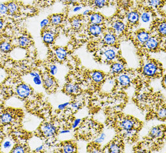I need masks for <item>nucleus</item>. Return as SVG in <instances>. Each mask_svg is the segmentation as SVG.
<instances>
[{
    "instance_id": "1",
    "label": "nucleus",
    "mask_w": 166,
    "mask_h": 153,
    "mask_svg": "<svg viewBox=\"0 0 166 153\" xmlns=\"http://www.w3.org/2000/svg\"><path fill=\"white\" fill-rule=\"evenodd\" d=\"M32 92L30 87L25 84H21L18 86L16 89V93L18 96L21 98H26L29 97Z\"/></svg>"
},
{
    "instance_id": "2",
    "label": "nucleus",
    "mask_w": 166,
    "mask_h": 153,
    "mask_svg": "<svg viewBox=\"0 0 166 153\" xmlns=\"http://www.w3.org/2000/svg\"><path fill=\"white\" fill-rule=\"evenodd\" d=\"M41 130L44 135L47 137H52L55 134L56 132V128L55 127L52 123H46L42 128Z\"/></svg>"
},
{
    "instance_id": "3",
    "label": "nucleus",
    "mask_w": 166,
    "mask_h": 153,
    "mask_svg": "<svg viewBox=\"0 0 166 153\" xmlns=\"http://www.w3.org/2000/svg\"><path fill=\"white\" fill-rule=\"evenodd\" d=\"M157 66L155 63H148L147 64L143 69L144 73L147 76H154L157 71Z\"/></svg>"
},
{
    "instance_id": "4",
    "label": "nucleus",
    "mask_w": 166,
    "mask_h": 153,
    "mask_svg": "<svg viewBox=\"0 0 166 153\" xmlns=\"http://www.w3.org/2000/svg\"><path fill=\"white\" fill-rule=\"evenodd\" d=\"M55 38V35L52 31H45L42 34V40L46 44L53 43Z\"/></svg>"
},
{
    "instance_id": "5",
    "label": "nucleus",
    "mask_w": 166,
    "mask_h": 153,
    "mask_svg": "<svg viewBox=\"0 0 166 153\" xmlns=\"http://www.w3.org/2000/svg\"><path fill=\"white\" fill-rule=\"evenodd\" d=\"M90 19L93 24H100L103 21V17L99 13H93L90 16Z\"/></svg>"
},
{
    "instance_id": "6",
    "label": "nucleus",
    "mask_w": 166,
    "mask_h": 153,
    "mask_svg": "<svg viewBox=\"0 0 166 153\" xmlns=\"http://www.w3.org/2000/svg\"><path fill=\"white\" fill-rule=\"evenodd\" d=\"M13 120V116L9 112H4L0 116V122L2 124L10 123Z\"/></svg>"
},
{
    "instance_id": "7",
    "label": "nucleus",
    "mask_w": 166,
    "mask_h": 153,
    "mask_svg": "<svg viewBox=\"0 0 166 153\" xmlns=\"http://www.w3.org/2000/svg\"><path fill=\"white\" fill-rule=\"evenodd\" d=\"M102 27L98 24H92L89 27L90 33L95 37L99 36L102 33Z\"/></svg>"
},
{
    "instance_id": "8",
    "label": "nucleus",
    "mask_w": 166,
    "mask_h": 153,
    "mask_svg": "<svg viewBox=\"0 0 166 153\" xmlns=\"http://www.w3.org/2000/svg\"><path fill=\"white\" fill-rule=\"evenodd\" d=\"M7 9H8V13L10 15L15 14L19 9L18 4L15 1H10L7 4Z\"/></svg>"
},
{
    "instance_id": "9",
    "label": "nucleus",
    "mask_w": 166,
    "mask_h": 153,
    "mask_svg": "<svg viewBox=\"0 0 166 153\" xmlns=\"http://www.w3.org/2000/svg\"><path fill=\"white\" fill-rule=\"evenodd\" d=\"M145 43L147 48L151 50L155 49L158 46V42L155 38H149Z\"/></svg>"
},
{
    "instance_id": "10",
    "label": "nucleus",
    "mask_w": 166,
    "mask_h": 153,
    "mask_svg": "<svg viewBox=\"0 0 166 153\" xmlns=\"http://www.w3.org/2000/svg\"><path fill=\"white\" fill-rule=\"evenodd\" d=\"M55 54L58 59L62 61L66 58L67 55V52L64 48L59 47L56 50Z\"/></svg>"
},
{
    "instance_id": "11",
    "label": "nucleus",
    "mask_w": 166,
    "mask_h": 153,
    "mask_svg": "<svg viewBox=\"0 0 166 153\" xmlns=\"http://www.w3.org/2000/svg\"><path fill=\"white\" fill-rule=\"evenodd\" d=\"M44 80V84L46 89H52L55 84V81L52 78H51L49 76H46L43 78Z\"/></svg>"
},
{
    "instance_id": "12",
    "label": "nucleus",
    "mask_w": 166,
    "mask_h": 153,
    "mask_svg": "<svg viewBox=\"0 0 166 153\" xmlns=\"http://www.w3.org/2000/svg\"><path fill=\"white\" fill-rule=\"evenodd\" d=\"M65 90L66 93L68 94H74V93H77V92L79 90V87L76 85L69 84L65 86Z\"/></svg>"
},
{
    "instance_id": "13",
    "label": "nucleus",
    "mask_w": 166,
    "mask_h": 153,
    "mask_svg": "<svg viewBox=\"0 0 166 153\" xmlns=\"http://www.w3.org/2000/svg\"><path fill=\"white\" fill-rule=\"evenodd\" d=\"M30 43H31L30 40L25 36L21 37L18 39V45L21 47H26L30 44Z\"/></svg>"
},
{
    "instance_id": "14",
    "label": "nucleus",
    "mask_w": 166,
    "mask_h": 153,
    "mask_svg": "<svg viewBox=\"0 0 166 153\" xmlns=\"http://www.w3.org/2000/svg\"><path fill=\"white\" fill-rule=\"evenodd\" d=\"M120 126L124 130H130L134 127V122L130 119H126L121 123Z\"/></svg>"
},
{
    "instance_id": "15",
    "label": "nucleus",
    "mask_w": 166,
    "mask_h": 153,
    "mask_svg": "<svg viewBox=\"0 0 166 153\" xmlns=\"http://www.w3.org/2000/svg\"><path fill=\"white\" fill-rule=\"evenodd\" d=\"M140 18V15L138 12L133 11L128 13L127 15V19L129 20V22L135 23H137Z\"/></svg>"
},
{
    "instance_id": "16",
    "label": "nucleus",
    "mask_w": 166,
    "mask_h": 153,
    "mask_svg": "<svg viewBox=\"0 0 166 153\" xmlns=\"http://www.w3.org/2000/svg\"><path fill=\"white\" fill-rule=\"evenodd\" d=\"M12 49V45L10 43L7 41H2L0 43V50L4 53H8Z\"/></svg>"
},
{
    "instance_id": "17",
    "label": "nucleus",
    "mask_w": 166,
    "mask_h": 153,
    "mask_svg": "<svg viewBox=\"0 0 166 153\" xmlns=\"http://www.w3.org/2000/svg\"><path fill=\"white\" fill-rule=\"evenodd\" d=\"M149 38V35L148 33L144 31L140 32L137 35L138 40L141 43H145Z\"/></svg>"
},
{
    "instance_id": "18",
    "label": "nucleus",
    "mask_w": 166,
    "mask_h": 153,
    "mask_svg": "<svg viewBox=\"0 0 166 153\" xmlns=\"http://www.w3.org/2000/svg\"><path fill=\"white\" fill-rule=\"evenodd\" d=\"M62 21V16L60 15H58V14L52 15L50 18V21L51 24L55 26H57L60 24Z\"/></svg>"
},
{
    "instance_id": "19",
    "label": "nucleus",
    "mask_w": 166,
    "mask_h": 153,
    "mask_svg": "<svg viewBox=\"0 0 166 153\" xmlns=\"http://www.w3.org/2000/svg\"><path fill=\"white\" fill-rule=\"evenodd\" d=\"M113 28L118 33H121L125 28L124 24L121 21H116L113 24Z\"/></svg>"
},
{
    "instance_id": "20",
    "label": "nucleus",
    "mask_w": 166,
    "mask_h": 153,
    "mask_svg": "<svg viewBox=\"0 0 166 153\" xmlns=\"http://www.w3.org/2000/svg\"><path fill=\"white\" fill-rule=\"evenodd\" d=\"M162 134H163V131L158 127H155V128H152V130L151 131V133H150L151 136L152 137H154V138L160 137L162 136Z\"/></svg>"
},
{
    "instance_id": "21",
    "label": "nucleus",
    "mask_w": 166,
    "mask_h": 153,
    "mask_svg": "<svg viewBox=\"0 0 166 153\" xmlns=\"http://www.w3.org/2000/svg\"><path fill=\"white\" fill-rule=\"evenodd\" d=\"M119 82L123 86H126L130 83V78L126 75H121L118 78Z\"/></svg>"
},
{
    "instance_id": "22",
    "label": "nucleus",
    "mask_w": 166,
    "mask_h": 153,
    "mask_svg": "<svg viewBox=\"0 0 166 153\" xmlns=\"http://www.w3.org/2000/svg\"><path fill=\"white\" fill-rule=\"evenodd\" d=\"M104 41L107 44L109 45L113 44L116 41V38L113 34L108 33L105 36Z\"/></svg>"
},
{
    "instance_id": "23",
    "label": "nucleus",
    "mask_w": 166,
    "mask_h": 153,
    "mask_svg": "<svg viewBox=\"0 0 166 153\" xmlns=\"http://www.w3.org/2000/svg\"><path fill=\"white\" fill-rule=\"evenodd\" d=\"M93 79L96 82H100L103 81L104 76L102 73L100 71H95L92 75Z\"/></svg>"
},
{
    "instance_id": "24",
    "label": "nucleus",
    "mask_w": 166,
    "mask_h": 153,
    "mask_svg": "<svg viewBox=\"0 0 166 153\" xmlns=\"http://www.w3.org/2000/svg\"><path fill=\"white\" fill-rule=\"evenodd\" d=\"M124 68V66L120 63H115L112 66V71L114 73H118L121 72Z\"/></svg>"
},
{
    "instance_id": "25",
    "label": "nucleus",
    "mask_w": 166,
    "mask_h": 153,
    "mask_svg": "<svg viewBox=\"0 0 166 153\" xmlns=\"http://www.w3.org/2000/svg\"><path fill=\"white\" fill-rule=\"evenodd\" d=\"M13 147V142L12 141L9 139H7L4 141L2 144V150L4 151L11 150Z\"/></svg>"
},
{
    "instance_id": "26",
    "label": "nucleus",
    "mask_w": 166,
    "mask_h": 153,
    "mask_svg": "<svg viewBox=\"0 0 166 153\" xmlns=\"http://www.w3.org/2000/svg\"><path fill=\"white\" fill-rule=\"evenodd\" d=\"M104 54L108 60H112L116 57V52L113 49H108L105 51Z\"/></svg>"
},
{
    "instance_id": "27",
    "label": "nucleus",
    "mask_w": 166,
    "mask_h": 153,
    "mask_svg": "<svg viewBox=\"0 0 166 153\" xmlns=\"http://www.w3.org/2000/svg\"><path fill=\"white\" fill-rule=\"evenodd\" d=\"M63 151L65 153H74L75 151V148L73 144H66L63 147Z\"/></svg>"
},
{
    "instance_id": "28",
    "label": "nucleus",
    "mask_w": 166,
    "mask_h": 153,
    "mask_svg": "<svg viewBox=\"0 0 166 153\" xmlns=\"http://www.w3.org/2000/svg\"><path fill=\"white\" fill-rule=\"evenodd\" d=\"M110 151L112 153H120L121 151V148L117 144L112 143L110 146Z\"/></svg>"
},
{
    "instance_id": "29",
    "label": "nucleus",
    "mask_w": 166,
    "mask_h": 153,
    "mask_svg": "<svg viewBox=\"0 0 166 153\" xmlns=\"http://www.w3.org/2000/svg\"><path fill=\"white\" fill-rule=\"evenodd\" d=\"M8 13V9L7 4L0 2V15H4Z\"/></svg>"
},
{
    "instance_id": "30",
    "label": "nucleus",
    "mask_w": 166,
    "mask_h": 153,
    "mask_svg": "<svg viewBox=\"0 0 166 153\" xmlns=\"http://www.w3.org/2000/svg\"><path fill=\"white\" fill-rule=\"evenodd\" d=\"M141 19L144 23H148L151 19V15L148 12H144L141 15Z\"/></svg>"
},
{
    "instance_id": "31",
    "label": "nucleus",
    "mask_w": 166,
    "mask_h": 153,
    "mask_svg": "<svg viewBox=\"0 0 166 153\" xmlns=\"http://www.w3.org/2000/svg\"><path fill=\"white\" fill-rule=\"evenodd\" d=\"M12 153H25V148L21 145H17L12 150Z\"/></svg>"
},
{
    "instance_id": "32",
    "label": "nucleus",
    "mask_w": 166,
    "mask_h": 153,
    "mask_svg": "<svg viewBox=\"0 0 166 153\" xmlns=\"http://www.w3.org/2000/svg\"><path fill=\"white\" fill-rule=\"evenodd\" d=\"M94 3L96 7L102 8L106 5L107 0H94Z\"/></svg>"
},
{
    "instance_id": "33",
    "label": "nucleus",
    "mask_w": 166,
    "mask_h": 153,
    "mask_svg": "<svg viewBox=\"0 0 166 153\" xmlns=\"http://www.w3.org/2000/svg\"><path fill=\"white\" fill-rule=\"evenodd\" d=\"M158 31L159 32L163 35H165L166 33V23H163L162 24H161L158 27Z\"/></svg>"
},
{
    "instance_id": "34",
    "label": "nucleus",
    "mask_w": 166,
    "mask_h": 153,
    "mask_svg": "<svg viewBox=\"0 0 166 153\" xmlns=\"http://www.w3.org/2000/svg\"><path fill=\"white\" fill-rule=\"evenodd\" d=\"M71 24H72L73 27L74 29H79V28L80 27V26H81L80 21L79 19H77V18L74 19L72 21V23H71Z\"/></svg>"
},
{
    "instance_id": "35",
    "label": "nucleus",
    "mask_w": 166,
    "mask_h": 153,
    "mask_svg": "<svg viewBox=\"0 0 166 153\" xmlns=\"http://www.w3.org/2000/svg\"><path fill=\"white\" fill-rule=\"evenodd\" d=\"M149 3L151 5L154 7H157L161 4V0H149Z\"/></svg>"
},
{
    "instance_id": "36",
    "label": "nucleus",
    "mask_w": 166,
    "mask_h": 153,
    "mask_svg": "<svg viewBox=\"0 0 166 153\" xmlns=\"http://www.w3.org/2000/svg\"><path fill=\"white\" fill-rule=\"evenodd\" d=\"M33 82L36 84V85H39L42 84V80L40 78V76H35V77H33Z\"/></svg>"
},
{
    "instance_id": "37",
    "label": "nucleus",
    "mask_w": 166,
    "mask_h": 153,
    "mask_svg": "<svg viewBox=\"0 0 166 153\" xmlns=\"http://www.w3.org/2000/svg\"><path fill=\"white\" fill-rule=\"evenodd\" d=\"M50 72L52 75H55L57 72V67L55 65H52L50 67Z\"/></svg>"
},
{
    "instance_id": "38",
    "label": "nucleus",
    "mask_w": 166,
    "mask_h": 153,
    "mask_svg": "<svg viewBox=\"0 0 166 153\" xmlns=\"http://www.w3.org/2000/svg\"><path fill=\"white\" fill-rule=\"evenodd\" d=\"M49 23H50V20L49 19H43L41 22V24H40V25H41V27H42V28H44V27H46L47 26H48V24H49Z\"/></svg>"
},
{
    "instance_id": "39",
    "label": "nucleus",
    "mask_w": 166,
    "mask_h": 153,
    "mask_svg": "<svg viewBox=\"0 0 166 153\" xmlns=\"http://www.w3.org/2000/svg\"><path fill=\"white\" fill-rule=\"evenodd\" d=\"M158 116L161 118H164L166 117V108H163L160 110Z\"/></svg>"
},
{
    "instance_id": "40",
    "label": "nucleus",
    "mask_w": 166,
    "mask_h": 153,
    "mask_svg": "<svg viewBox=\"0 0 166 153\" xmlns=\"http://www.w3.org/2000/svg\"><path fill=\"white\" fill-rule=\"evenodd\" d=\"M105 134H104V133H102L101 135H100V136L98 138V139H97L96 140V142H97V143H100V142H102L103 141H104V139H105Z\"/></svg>"
},
{
    "instance_id": "41",
    "label": "nucleus",
    "mask_w": 166,
    "mask_h": 153,
    "mask_svg": "<svg viewBox=\"0 0 166 153\" xmlns=\"http://www.w3.org/2000/svg\"><path fill=\"white\" fill-rule=\"evenodd\" d=\"M69 105V103L68 102H66V103H62V104H60L58 106V108L59 110H63L64 109L65 107H66L68 105Z\"/></svg>"
},
{
    "instance_id": "42",
    "label": "nucleus",
    "mask_w": 166,
    "mask_h": 153,
    "mask_svg": "<svg viewBox=\"0 0 166 153\" xmlns=\"http://www.w3.org/2000/svg\"><path fill=\"white\" fill-rule=\"evenodd\" d=\"M80 120H81L79 119H76V120L74 122V123H73V128H75L76 127H77L79 125V124L80 123Z\"/></svg>"
},
{
    "instance_id": "43",
    "label": "nucleus",
    "mask_w": 166,
    "mask_h": 153,
    "mask_svg": "<svg viewBox=\"0 0 166 153\" xmlns=\"http://www.w3.org/2000/svg\"><path fill=\"white\" fill-rule=\"evenodd\" d=\"M30 75L32 78L35 77V76H40L38 72H36V71H32V72H30Z\"/></svg>"
},
{
    "instance_id": "44",
    "label": "nucleus",
    "mask_w": 166,
    "mask_h": 153,
    "mask_svg": "<svg viewBox=\"0 0 166 153\" xmlns=\"http://www.w3.org/2000/svg\"><path fill=\"white\" fill-rule=\"evenodd\" d=\"M130 130H127V131H126V134H125V135H126V136L130 137V136H132L133 132H132V131H130Z\"/></svg>"
},
{
    "instance_id": "45",
    "label": "nucleus",
    "mask_w": 166,
    "mask_h": 153,
    "mask_svg": "<svg viewBox=\"0 0 166 153\" xmlns=\"http://www.w3.org/2000/svg\"><path fill=\"white\" fill-rule=\"evenodd\" d=\"M81 9H82V7L78 5V6L75 7L73 9V12H77L80 10Z\"/></svg>"
},
{
    "instance_id": "46",
    "label": "nucleus",
    "mask_w": 166,
    "mask_h": 153,
    "mask_svg": "<svg viewBox=\"0 0 166 153\" xmlns=\"http://www.w3.org/2000/svg\"><path fill=\"white\" fill-rule=\"evenodd\" d=\"M80 106V105L79 103H74L71 104V106L73 108H77L79 106Z\"/></svg>"
},
{
    "instance_id": "47",
    "label": "nucleus",
    "mask_w": 166,
    "mask_h": 153,
    "mask_svg": "<svg viewBox=\"0 0 166 153\" xmlns=\"http://www.w3.org/2000/svg\"><path fill=\"white\" fill-rule=\"evenodd\" d=\"M43 148H44V146H43V145H41V146L38 147L37 148H36L35 151H37V152L40 151H41V150H43Z\"/></svg>"
},
{
    "instance_id": "48",
    "label": "nucleus",
    "mask_w": 166,
    "mask_h": 153,
    "mask_svg": "<svg viewBox=\"0 0 166 153\" xmlns=\"http://www.w3.org/2000/svg\"><path fill=\"white\" fill-rule=\"evenodd\" d=\"M77 1V0H67L66 2L68 4H75Z\"/></svg>"
},
{
    "instance_id": "49",
    "label": "nucleus",
    "mask_w": 166,
    "mask_h": 153,
    "mask_svg": "<svg viewBox=\"0 0 166 153\" xmlns=\"http://www.w3.org/2000/svg\"><path fill=\"white\" fill-rule=\"evenodd\" d=\"M3 26H4V21L2 19L0 18V30L2 29Z\"/></svg>"
},
{
    "instance_id": "50",
    "label": "nucleus",
    "mask_w": 166,
    "mask_h": 153,
    "mask_svg": "<svg viewBox=\"0 0 166 153\" xmlns=\"http://www.w3.org/2000/svg\"><path fill=\"white\" fill-rule=\"evenodd\" d=\"M128 4V1L127 0H123V2H122V5L126 6Z\"/></svg>"
},
{
    "instance_id": "51",
    "label": "nucleus",
    "mask_w": 166,
    "mask_h": 153,
    "mask_svg": "<svg viewBox=\"0 0 166 153\" xmlns=\"http://www.w3.org/2000/svg\"><path fill=\"white\" fill-rule=\"evenodd\" d=\"M69 133V130H62L60 132V134H64V133Z\"/></svg>"
},
{
    "instance_id": "52",
    "label": "nucleus",
    "mask_w": 166,
    "mask_h": 153,
    "mask_svg": "<svg viewBox=\"0 0 166 153\" xmlns=\"http://www.w3.org/2000/svg\"><path fill=\"white\" fill-rule=\"evenodd\" d=\"M90 12V10H85V11L83 12V15H88Z\"/></svg>"
},
{
    "instance_id": "53",
    "label": "nucleus",
    "mask_w": 166,
    "mask_h": 153,
    "mask_svg": "<svg viewBox=\"0 0 166 153\" xmlns=\"http://www.w3.org/2000/svg\"><path fill=\"white\" fill-rule=\"evenodd\" d=\"M60 2H63V3H65V2H66V1H67V0H59Z\"/></svg>"
},
{
    "instance_id": "54",
    "label": "nucleus",
    "mask_w": 166,
    "mask_h": 153,
    "mask_svg": "<svg viewBox=\"0 0 166 153\" xmlns=\"http://www.w3.org/2000/svg\"><path fill=\"white\" fill-rule=\"evenodd\" d=\"M2 140V136H1V134H0V141Z\"/></svg>"
}]
</instances>
